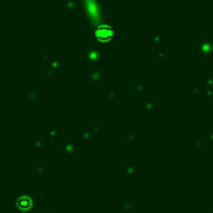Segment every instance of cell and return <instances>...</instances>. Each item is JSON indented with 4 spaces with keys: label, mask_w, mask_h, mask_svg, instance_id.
Here are the masks:
<instances>
[{
    "label": "cell",
    "mask_w": 213,
    "mask_h": 213,
    "mask_svg": "<svg viewBox=\"0 0 213 213\" xmlns=\"http://www.w3.org/2000/svg\"><path fill=\"white\" fill-rule=\"evenodd\" d=\"M112 28L110 25H100L96 29V36L101 40H107L112 36Z\"/></svg>",
    "instance_id": "1"
}]
</instances>
